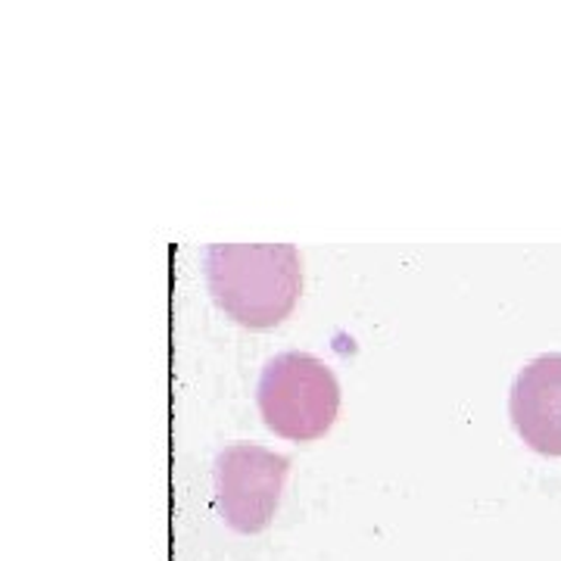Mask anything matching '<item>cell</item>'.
<instances>
[{
	"label": "cell",
	"instance_id": "obj_1",
	"mask_svg": "<svg viewBox=\"0 0 561 561\" xmlns=\"http://www.w3.org/2000/svg\"><path fill=\"white\" fill-rule=\"evenodd\" d=\"M206 280L225 316L265 331L287 319L300 300V250L294 243H213Z\"/></svg>",
	"mask_w": 561,
	"mask_h": 561
},
{
	"label": "cell",
	"instance_id": "obj_2",
	"mask_svg": "<svg viewBox=\"0 0 561 561\" xmlns=\"http://www.w3.org/2000/svg\"><path fill=\"white\" fill-rule=\"evenodd\" d=\"M268 431L294 443L321 440L341 412V383L312 353H280L265 365L256 387Z\"/></svg>",
	"mask_w": 561,
	"mask_h": 561
},
{
	"label": "cell",
	"instance_id": "obj_3",
	"mask_svg": "<svg viewBox=\"0 0 561 561\" xmlns=\"http://www.w3.org/2000/svg\"><path fill=\"white\" fill-rule=\"evenodd\" d=\"M290 459L256 443L225 446L216 459V493L225 524L238 534L265 530L280 505Z\"/></svg>",
	"mask_w": 561,
	"mask_h": 561
},
{
	"label": "cell",
	"instance_id": "obj_4",
	"mask_svg": "<svg viewBox=\"0 0 561 561\" xmlns=\"http://www.w3.org/2000/svg\"><path fill=\"white\" fill-rule=\"evenodd\" d=\"M508 415L534 453L561 456V353L524 365L508 393Z\"/></svg>",
	"mask_w": 561,
	"mask_h": 561
}]
</instances>
